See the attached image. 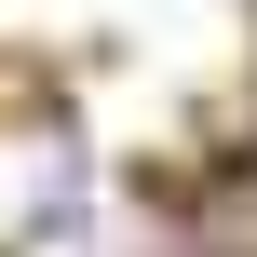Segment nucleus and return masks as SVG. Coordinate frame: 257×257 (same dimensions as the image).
<instances>
[{
    "mask_svg": "<svg viewBox=\"0 0 257 257\" xmlns=\"http://www.w3.org/2000/svg\"><path fill=\"white\" fill-rule=\"evenodd\" d=\"M0 244L14 257L81 244V136L68 122H0Z\"/></svg>",
    "mask_w": 257,
    "mask_h": 257,
    "instance_id": "nucleus-1",
    "label": "nucleus"
}]
</instances>
